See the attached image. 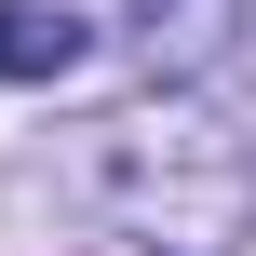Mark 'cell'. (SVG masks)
<instances>
[{"label": "cell", "mask_w": 256, "mask_h": 256, "mask_svg": "<svg viewBox=\"0 0 256 256\" xmlns=\"http://www.w3.org/2000/svg\"><path fill=\"white\" fill-rule=\"evenodd\" d=\"M94 202L162 256H230L256 176L202 108H135V122H94Z\"/></svg>", "instance_id": "1"}, {"label": "cell", "mask_w": 256, "mask_h": 256, "mask_svg": "<svg viewBox=\"0 0 256 256\" xmlns=\"http://www.w3.org/2000/svg\"><path fill=\"white\" fill-rule=\"evenodd\" d=\"M81 54H94V27L68 0H0V81H68Z\"/></svg>", "instance_id": "2"}, {"label": "cell", "mask_w": 256, "mask_h": 256, "mask_svg": "<svg viewBox=\"0 0 256 256\" xmlns=\"http://www.w3.org/2000/svg\"><path fill=\"white\" fill-rule=\"evenodd\" d=\"M230 27H243V0H135V40H148V68H162V81L216 68V54H230Z\"/></svg>", "instance_id": "3"}]
</instances>
